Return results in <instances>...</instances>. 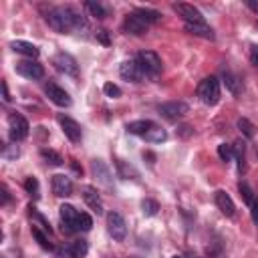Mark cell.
<instances>
[{
	"mask_svg": "<svg viewBox=\"0 0 258 258\" xmlns=\"http://www.w3.org/2000/svg\"><path fill=\"white\" fill-rule=\"evenodd\" d=\"M47 23L53 31L57 32H71V31H81L87 29V20L81 14H77L69 6H57L47 12Z\"/></svg>",
	"mask_w": 258,
	"mask_h": 258,
	"instance_id": "obj_1",
	"label": "cell"
},
{
	"mask_svg": "<svg viewBox=\"0 0 258 258\" xmlns=\"http://www.w3.org/2000/svg\"><path fill=\"white\" fill-rule=\"evenodd\" d=\"M198 97L204 105H216L220 101V81L216 77H206L198 87Z\"/></svg>",
	"mask_w": 258,
	"mask_h": 258,
	"instance_id": "obj_2",
	"label": "cell"
},
{
	"mask_svg": "<svg viewBox=\"0 0 258 258\" xmlns=\"http://www.w3.org/2000/svg\"><path fill=\"white\" fill-rule=\"evenodd\" d=\"M29 129H31V125H29V121H27L23 115L12 113V115L8 117V135H10V139H12L14 143L27 139V137H29Z\"/></svg>",
	"mask_w": 258,
	"mask_h": 258,
	"instance_id": "obj_3",
	"label": "cell"
},
{
	"mask_svg": "<svg viewBox=\"0 0 258 258\" xmlns=\"http://www.w3.org/2000/svg\"><path fill=\"white\" fill-rule=\"evenodd\" d=\"M137 63L141 64V69L149 75H160L161 73V59L154 51H139L137 53Z\"/></svg>",
	"mask_w": 258,
	"mask_h": 258,
	"instance_id": "obj_4",
	"label": "cell"
},
{
	"mask_svg": "<svg viewBox=\"0 0 258 258\" xmlns=\"http://www.w3.org/2000/svg\"><path fill=\"white\" fill-rule=\"evenodd\" d=\"M107 230L113 236V240L123 242L125 236H127V224L123 220V216L119 212H109L107 214Z\"/></svg>",
	"mask_w": 258,
	"mask_h": 258,
	"instance_id": "obj_5",
	"label": "cell"
},
{
	"mask_svg": "<svg viewBox=\"0 0 258 258\" xmlns=\"http://www.w3.org/2000/svg\"><path fill=\"white\" fill-rule=\"evenodd\" d=\"M14 71H16L20 77L32 79V81L45 77V69H42V64L36 63V61H32V59H31V61H20V63H16V64H14Z\"/></svg>",
	"mask_w": 258,
	"mask_h": 258,
	"instance_id": "obj_6",
	"label": "cell"
},
{
	"mask_svg": "<svg viewBox=\"0 0 258 258\" xmlns=\"http://www.w3.org/2000/svg\"><path fill=\"white\" fill-rule=\"evenodd\" d=\"M158 111H160V115H163L167 121H178V119H182V117L190 111V107H188L184 101H169V103L160 105Z\"/></svg>",
	"mask_w": 258,
	"mask_h": 258,
	"instance_id": "obj_7",
	"label": "cell"
},
{
	"mask_svg": "<svg viewBox=\"0 0 258 258\" xmlns=\"http://www.w3.org/2000/svg\"><path fill=\"white\" fill-rule=\"evenodd\" d=\"M171 8H174L186 23H190V25H204L206 23V18H204V14L194 6V4H186V2H176V4H171Z\"/></svg>",
	"mask_w": 258,
	"mask_h": 258,
	"instance_id": "obj_8",
	"label": "cell"
},
{
	"mask_svg": "<svg viewBox=\"0 0 258 258\" xmlns=\"http://www.w3.org/2000/svg\"><path fill=\"white\" fill-rule=\"evenodd\" d=\"M53 64L57 67V71H61L64 75H71V77L79 75V64H77V61L69 53H57L53 57Z\"/></svg>",
	"mask_w": 258,
	"mask_h": 258,
	"instance_id": "obj_9",
	"label": "cell"
},
{
	"mask_svg": "<svg viewBox=\"0 0 258 258\" xmlns=\"http://www.w3.org/2000/svg\"><path fill=\"white\" fill-rule=\"evenodd\" d=\"M119 75L125 79V81H131V83H141L143 77H145V71L141 69V64L135 61H125L121 63V67H119Z\"/></svg>",
	"mask_w": 258,
	"mask_h": 258,
	"instance_id": "obj_10",
	"label": "cell"
},
{
	"mask_svg": "<svg viewBox=\"0 0 258 258\" xmlns=\"http://www.w3.org/2000/svg\"><path fill=\"white\" fill-rule=\"evenodd\" d=\"M59 123H61V127H63V133L69 137V141H73V143H79V141H81L83 131H81V125H79L75 119H71V117H67V115H59Z\"/></svg>",
	"mask_w": 258,
	"mask_h": 258,
	"instance_id": "obj_11",
	"label": "cell"
},
{
	"mask_svg": "<svg viewBox=\"0 0 258 258\" xmlns=\"http://www.w3.org/2000/svg\"><path fill=\"white\" fill-rule=\"evenodd\" d=\"M45 93L49 95V99L55 103V105H59V107H71V97H69V93L64 91V89H61L59 85H55V83H47V87H45Z\"/></svg>",
	"mask_w": 258,
	"mask_h": 258,
	"instance_id": "obj_12",
	"label": "cell"
},
{
	"mask_svg": "<svg viewBox=\"0 0 258 258\" xmlns=\"http://www.w3.org/2000/svg\"><path fill=\"white\" fill-rule=\"evenodd\" d=\"M147 23L141 18V16H137L135 12H131V14H127V18H125V23H123V31L125 32H129V34H135V36H139V34H145L147 32Z\"/></svg>",
	"mask_w": 258,
	"mask_h": 258,
	"instance_id": "obj_13",
	"label": "cell"
},
{
	"mask_svg": "<svg viewBox=\"0 0 258 258\" xmlns=\"http://www.w3.org/2000/svg\"><path fill=\"white\" fill-rule=\"evenodd\" d=\"M51 186H53V194L59 196V198H67V196L73 194V182H71L69 176H63V174L53 176Z\"/></svg>",
	"mask_w": 258,
	"mask_h": 258,
	"instance_id": "obj_14",
	"label": "cell"
},
{
	"mask_svg": "<svg viewBox=\"0 0 258 258\" xmlns=\"http://www.w3.org/2000/svg\"><path fill=\"white\" fill-rule=\"evenodd\" d=\"M59 214H61V220H63V232H75V222H77V216L79 212L71 206V204H63L59 208Z\"/></svg>",
	"mask_w": 258,
	"mask_h": 258,
	"instance_id": "obj_15",
	"label": "cell"
},
{
	"mask_svg": "<svg viewBox=\"0 0 258 258\" xmlns=\"http://www.w3.org/2000/svg\"><path fill=\"white\" fill-rule=\"evenodd\" d=\"M83 200L87 202V206L97 214V216H101L103 214V204H101V198H99V192L91 186H85L83 188Z\"/></svg>",
	"mask_w": 258,
	"mask_h": 258,
	"instance_id": "obj_16",
	"label": "cell"
},
{
	"mask_svg": "<svg viewBox=\"0 0 258 258\" xmlns=\"http://www.w3.org/2000/svg\"><path fill=\"white\" fill-rule=\"evenodd\" d=\"M214 200H216V206L220 208V212L224 214V216H228V218H232L234 216V212H236V206H234V202H232V198L228 196L226 192H216V196H214Z\"/></svg>",
	"mask_w": 258,
	"mask_h": 258,
	"instance_id": "obj_17",
	"label": "cell"
},
{
	"mask_svg": "<svg viewBox=\"0 0 258 258\" xmlns=\"http://www.w3.org/2000/svg\"><path fill=\"white\" fill-rule=\"evenodd\" d=\"M10 49L18 55H25V57H31V59H36L38 57V47L32 45V42H27V40H12L10 42Z\"/></svg>",
	"mask_w": 258,
	"mask_h": 258,
	"instance_id": "obj_18",
	"label": "cell"
},
{
	"mask_svg": "<svg viewBox=\"0 0 258 258\" xmlns=\"http://www.w3.org/2000/svg\"><path fill=\"white\" fill-rule=\"evenodd\" d=\"M91 169H93L95 178H97L103 186H111V171H109V167L105 165L103 160H93V161H91Z\"/></svg>",
	"mask_w": 258,
	"mask_h": 258,
	"instance_id": "obj_19",
	"label": "cell"
},
{
	"mask_svg": "<svg viewBox=\"0 0 258 258\" xmlns=\"http://www.w3.org/2000/svg\"><path fill=\"white\" fill-rule=\"evenodd\" d=\"M141 137H143L145 141H149V143H163V141L167 139V133H165V129H161L160 125L154 123Z\"/></svg>",
	"mask_w": 258,
	"mask_h": 258,
	"instance_id": "obj_20",
	"label": "cell"
},
{
	"mask_svg": "<svg viewBox=\"0 0 258 258\" xmlns=\"http://www.w3.org/2000/svg\"><path fill=\"white\" fill-rule=\"evenodd\" d=\"M186 31L190 32V34H194V36H202V38H214V31L204 23V25H190V23H186Z\"/></svg>",
	"mask_w": 258,
	"mask_h": 258,
	"instance_id": "obj_21",
	"label": "cell"
},
{
	"mask_svg": "<svg viewBox=\"0 0 258 258\" xmlns=\"http://www.w3.org/2000/svg\"><path fill=\"white\" fill-rule=\"evenodd\" d=\"M152 125H154V123H152V121H147V119L131 121V123H127V131H129V133H133V135H143Z\"/></svg>",
	"mask_w": 258,
	"mask_h": 258,
	"instance_id": "obj_22",
	"label": "cell"
},
{
	"mask_svg": "<svg viewBox=\"0 0 258 258\" xmlns=\"http://www.w3.org/2000/svg\"><path fill=\"white\" fill-rule=\"evenodd\" d=\"M75 232H89L93 228V218L89 216V214H85V212H79V216H77V222H75Z\"/></svg>",
	"mask_w": 258,
	"mask_h": 258,
	"instance_id": "obj_23",
	"label": "cell"
},
{
	"mask_svg": "<svg viewBox=\"0 0 258 258\" xmlns=\"http://www.w3.org/2000/svg\"><path fill=\"white\" fill-rule=\"evenodd\" d=\"M222 79H224V85H226V89L232 93V95H240V91H242V87H240V81L236 79L232 73H228V71H224V75H222Z\"/></svg>",
	"mask_w": 258,
	"mask_h": 258,
	"instance_id": "obj_24",
	"label": "cell"
},
{
	"mask_svg": "<svg viewBox=\"0 0 258 258\" xmlns=\"http://www.w3.org/2000/svg\"><path fill=\"white\" fill-rule=\"evenodd\" d=\"M135 14H137V16H141L147 25L158 23V20L161 18V14H160L158 10H152V8H137V10H135Z\"/></svg>",
	"mask_w": 258,
	"mask_h": 258,
	"instance_id": "obj_25",
	"label": "cell"
},
{
	"mask_svg": "<svg viewBox=\"0 0 258 258\" xmlns=\"http://www.w3.org/2000/svg\"><path fill=\"white\" fill-rule=\"evenodd\" d=\"M85 8L89 10L91 16H95V18H99V20H103V18L107 16V10L103 8V4H101V2H95V0H89V2L85 4Z\"/></svg>",
	"mask_w": 258,
	"mask_h": 258,
	"instance_id": "obj_26",
	"label": "cell"
},
{
	"mask_svg": "<svg viewBox=\"0 0 258 258\" xmlns=\"http://www.w3.org/2000/svg\"><path fill=\"white\" fill-rule=\"evenodd\" d=\"M29 214H31V218H32V220H36V222L42 226V230H45L47 234H51V232H53V228H51V224L47 222V218L42 216V214H38V210H36L34 206H29Z\"/></svg>",
	"mask_w": 258,
	"mask_h": 258,
	"instance_id": "obj_27",
	"label": "cell"
},
{
	"mask_svg": "<svg viewBox=\"0 0 258 258\" xmlns=\"http://www.w3.org/2000/svg\"><path fill=\"white\" fill-rule=\"evenodd\" d=\"M141 212H143V216H156V214L160 212V204L152 198H145L141 202Z\"/></svg>",
	"mask_w": 258,
	"mask_h": 258,
	"instance_id": "obj_28",
	"label": "cell"
},
{
	"mask_svg": "<svg viewBox=\"0 0 258 258\" xmlns=\"http://www.w3.org/2000/svg\"><path fill=\"white\" fill-rule=\"evenodd\" d=\"M40 156L49 165H63V158L57 152H53V149H40Z\"/></svg>",
	"mask_w": 258,
	"mask_h": 258,
	"instance_id": "obj_29",
	"label": "cell"
},
{
	"mask_svg": "<svg viewBox=\"0 0 258 258\" xmlns=\"http://www.w3.org/2000/svg\"><path fill=\"white\" fill-rule=\"evenodd\" d=\"M117 169H119L121 178H125V180H135L137 178V171L131 165H127L125 161H121V160H117Z\"/></svg>",
	"mask_w": 258,
	"mask_h": 258,
	"instance_id": "obj_30",
	"label": "cell"
},
{
	"mask_svg": "<svg viewBox=\"0 0 258 258\" xmlns=\"http://www.w3.org/2000/svg\"><path fill=\"white\" fill-rule=\"evenodd\" d=\"M32 236H34V240L38 242L40 248H45V250H53V244L49 242V236L45 232H40L38 228H32Z\"/></svg>",
	"mask_w": 258,
	"mask_h": 258,
	"instance_id": "obj_31",
	"label": "cell"
},
{
	"mask_svg": "<svg viewBox=\"0 0 258 258\" xmlns=\"http://www.w3.org/2000/svg\"><path fill=\"white\" fill-rule=\"evenodd\" d=\"M232 149H234V158L238 160V169L244 171L246 169V165H244V143L242 141H236L232 145Z\"/></svg>",
	"mask_w": 258,
	"mask_h": 258,
	"instance_id": "obj_32",
	"label": "cell"
},
{
	"mask_svg": "<svg viewBox=\"0 0 258 258\" xmlns=\"http://www.w3.org/2000/svg\"><path fill=\"white\" fill-rule=\"evenodd\" d=\"M238 192H240V196H242V200L248 204V206H252V202L256 200L254 198V192L250 190V186L246 184V182H240V186H238Z\"/></svg>",
	"mask_w": 258,
	"mask_h": 258,
	"instance_id": "obj_33",
	"label": "cell"
},
{
	"mask_svg": "<svg viewBox=\"0 0 258 258\" xmlns=\"http://www.w3.org/2000/svg\"><path fill=\"white\" fill-rule=\"evenodd\" d=\"M218 156H220V160L222 161H232V158H234V149H232V145H228V143H220L218 145Z\"/></svg>",
	"mask_w": 258,
	"mask_h": 258,
	"instance_id": "obj_34",
	"label": "cell"
},
{
	"mask_svg": "<svg viewBox=\"0 0 258 258\" xmlns=\"http://www.w3.org/2000/svg\"><path fill=\"white\" fill-rule=\"evenodd\" d=\"M238 129H240V131H242L248 139H252V137H254V125H252L246 117H240V119H238Z\"/></svg>",
	"mask_w": 258,
	"mask_h": 258,
	"instance_id": "obj_35",
	"label": "cell"
},
{
	"mask_svg": "<svg viewBox=\"0 0 258 258\" xmlns=\"http://www.w3.org/2000/svg\"><path fill=\"white\" fill-rule=\"evenodd\" d=\"M57 256L59 258H77V250H75V244L69 242V244H64L57 250Z\"/></svg>",
	"mask_w": 258,
	"mask_h": 258,
	"instance_id": "obj_36",
	"label": "cell"
},
{
	"mask_svg": "<svg viewBox=\"0 0 258 258\" xmlns=\"http://www.w3.org/2000/svg\"><path fill=\"white\" fill-rule=\"evenodd\" d=\"M103 93H105L107 97H111V99H117V97H121V89L117 87V85H113V83H105Z\"/></svg>",
	"mask_w": 258,
	"mask_h": 258,
	"instance_id": "obj_37",
	"label": "cell"
},
{
	"mask_svg": "<svg viewBox=\"0 0 258 258\" xmlns=\"http://www.w3.org/2000/svg\"><path fill=\"white\" fill-rule=\"evenodd\" d=\"M25 188H27V192H29V194H32L34 198L38 196V182H36V178H27Z\"/></svg>",
	"mask_w": 258,
	"mask_h": 258,
	"instance_id": "obj_38",
	"label": "cell"
},
{
	"mask_svg": "<svg viewBox=\"0 0 258 258\" xmlns=\"http://www.w3.org/2000/svg\"><path fill=\"white\" fill-rule=\"evenodd\" d=\"M250 61L254 67H258V45H252L250 47Z\"/></svg>",
	"mask_w": 258,
	"mask_h": 258,
	"instance_id": "obj_39",
	"label": "cell"
},
{
	"mask_svg": "<svg viewBox=\"0 0 258 258\" xmlns=\"http://www.w3.org/2000/svg\"><path fill=\"white\" fill-rule=\"evenodd\" d=\"M250 214H252V220H254V224H258V198L252 202V206H250Z\"/></svg>",
	"mask_w": 258,
	"mask_h": 258,
	"instance_id": "obj_40",
	"label": "cell"
},
{
	"mask_svg": "<svg viewBox=\"0 0 258 258\" xmlns=\"http://www.w3.org/2000/svg\"><path fill=\"white\" fill-rule=\"evenodd\" d=\"M97 38L103 42V45H109V32H107V31H97Z\"/></svg>",
	"mask_w": 258,
	"mask_h": 258,
	"instance_id": "obj_41",
	"label": "cell"
},
{
	"mask_svg": "<svg viewBox=\"0 0 258 258\" xmlns=\"http://www.w3.org/2000/svg\"><path fill=\"white\" fill-rule=\"evenodd\" d=\"M4 158H6V160H12V158H18V147H16V145H12L10 149H6V152H4Z\"/></svg>",
	"mask_w": 258,
	"mask_h": 258,
	"instance_id": "obj_42",
	"label": "cell"
},
{
	"mask_svg": "<svg viewBox=\"0 0 258 258\" xmlns=\"http://www.w3.org/2000/svg\"><path fill=\"white\" fill-rule=\"evenodd\" d=\"M2 99H4V103L10 101V93H8V85H6V81H2Z\"/></svg>",
	"mask_w": 258,
	"mask_h": 258,
	"instance_id": "obj_43",
	"label": "cell"
},
{
	"mask_svg": "<svg viewBox=\"0 0 258 258\" xmlns=\"http://www.w3.org/2000/svg\"><path fill=\"white\" fill-rule=\"evenodd\" d=\"M8 200H10V196H8V192H6V188H2V202L6 204Z\"/></svg>",
	"mask_w": 258,
	"mask_h": 258,
	"instance_id": "obj_44",
	"label": "cell"
},
{
	"mask_svg": "<svg viewBox=\"0 0 258 258\" xmlns=\"http://www.w3.org/2000/svg\"><path fill=\"white\" fill-rule=\"evenodd\" d=\"M171 258H184V256H180V254H176V256H171Z\"/></svg>",
	"mask_w": 258,
	"mask_h": 258,
	"instance_id": "obj_45",
	"label": "cell"
},
{
	"mask_svg": "<svg viewBox=\"0 0 258 258\" xmlns=\"http://www.w3.org/2000/svg\"><path fill=\"white\" fill-rule=\"evenodd\" d=\"M192 258H198V256H192Z\"/></svg>",
	"mask_w": 258,
	"mask_h": 258,
	"instance_id": "obj_46",
	"label": "cell"
}]
</instances>
